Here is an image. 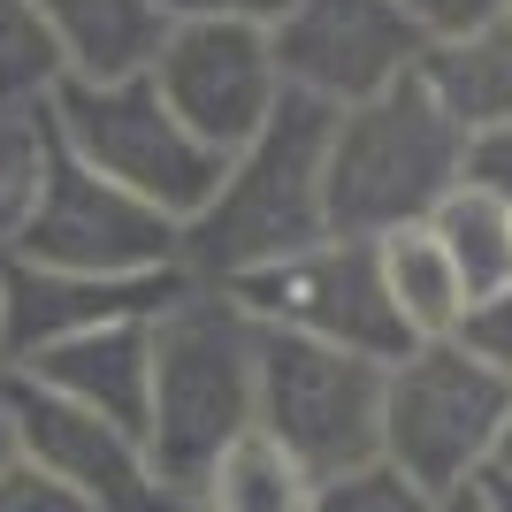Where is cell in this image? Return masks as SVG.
I'll return each mask as SVG.
<instances>
[{"mask_svg": "<svg viewBox=\"0 0 512 512\" xmlns=\"http://www.w3.org/2000/svg\"><path fill=\"white\" fill-rule=\"evenodd\" d=\"M497 467H512V428H505V459H497Z\"/></svg>", "mask_w": 512, "mask_h": 512, "instance_id": "30", "label": "cell"}, {"mask_svg": "<svg viewBox=\"0 0 512 512\" xmlns=\"http://www.w3.org/2000/svg\"><path fill=\"white\" fill-rule=\"evenodd\" d=\"M39 123L54 130V146H69L92 176L123 184L130 199H146L153 214H169L176 230L222 184V153H207L192 130L169 115V100L153 92V77H123V85H62L39 107Z\"/></svg>", "mask_w": 512, "mask_h": 512, "instance_id": "5", "label": "cell"}, {"mask_svg": "<svg viewBox=\"0 0 512 512\" xmlns=\"http://www.w3.org/2000/svg\"><path fill=\"white\" fill-rule=\"evenodd\" d=\"M0 413L16 428V459H31L54 482H69L92 512H199V497L161 482V467L146 459V436L69 406V398L39 390L16 367L0 375Z\"/></svg>", "mask_w": 512, "mask_h": 512, "instance_id": "9", "label": "cell"}, {"mask_svg": "<svg viewBox=\"0 0 512 512\" xmlns=\"http://www.w3.org/2000/svg\"><path fill=\"white\" fill-rule=\"evenodd\" d=\"M176 245H184V230L169 214H153L123 184L92 176L39 123V176H31L16 230L0 237V253L31 260V268H62V276H161V268H184Z\"/></svg>", "mask_w": 512, "mask_h": 512, "instance_id": "6", "label": "cell"}, {"mask_svg": "<svg viewBox=\"0 0 512 512\" xmlns=\"http://www.w3.org/2000/svg\"><path fill=\"white\" fill-rule=\"evenodd\" d=\"M268 46H276L283 92L321 107H360L413 77L421 23L406 16V0H291Z\"/></svg>", "mask_w": 512, "mask_h": 512, "instance_id": "10", "label": "cell"}, {"mask_svg": "<svg viewBox=\"0 0 512 512\" xmlns=\"http://www.w3.org/2000/svg\"><path fill=\"white\" fill-rule=\"evenodd\" d=\"M16 375H31L39 390L69 398V406L100 413V421L146 436V406H153V321H107L92 337L46 344L31 360H16Z\"/></svg>", "mask_w": 512, "mask_h": 512, "instance_id": "13", "label": "cell"}, {"mask_svg": "<svg viewBox=\"0 0 512 512\" xmlns=\"http://www.w3.org/2000/svg\"><path fill=\"white\" fill-rule=\"evenodd\" d=\"M199 512H314V482L253 428V436H237V444L222 451V467L207 474Z\"/></svg>", "mask_w": 512, "mask_h": 512, "instance_id": "18", "label": "cell"}, {"mask_svg": "<svg viewBox=\"0 0 512 512\" xmlns=\"http://www.w3.org/2000/svg\"><path fill=\"white\" fill-rule=\"evenodd\" d=\"M46 31L62 46V85H123V77H153L169 16L161 0H39Z\"/></svg>", "mask_w": 512, "mask_h": 512, "instance_id": "15", "label": "cell"}, {"mask_svg": "<svg viewBox=\"0 0 512 512\" xmlns=\"http://www.w3.org/2000/svg\"><path fill=\"white\" fill-rule=\"evenodd\" d=\"M31 176H39V115H0V237L16 230Z\"/></svg>", "mask_w": 512, "mask_h": 512, "instance_id": "21", "label": "cell"}, {"mask_svg": "<svg viewBox=\"0 0 512 512\" xmlns=\"http://www.w3.org/2000/svg\"><path fill=\"white\" fill-rule=\"evenodd\" d=\"M62 46L39 0H0V115H39L62 92Z\"/></svg>", "mask_w": 512, "mask_h": 512, "instance_id": "19", "label": "cell"}, {"mask_svg": "<svg viewBox=\"0 0 512 512\" xmlns=\"http://www.w3.org/2000/svg\"><path fill=\"white\" fill-rule=\"evenodd\" d=\"M260 329H283V337H314L337 344V352H360V360H398L406 352V321L383 291V260L367 237H321L291 260H268L253 276L222 283Z\"/></svg>", "mask_w": 512, "mask_h": 512, "instance_id": "8", "label": "cell"}, {"mask_svg": "<svg viewBox=\"0 0 512 512\" xmlns=\"http://www.w3.org/2000/svg\"><path fill=\"white\" fill-rule=\"evenodd\" d=\"M329 123H337V107L283 92L276 115L222 161L214 199L184 222V245H176L184 276L222 291V283L253 276L268 260H291L329 237V199H321Z\"/></svg>", "mask_w": 512, "mask_h": 512, "instance_id": "2", "label": "cell"}, {"mask_svg": "<svg viewBox=\"0 0 512 512\" xmlns=\"http://www.w3.org/2000/svg\"><path fill=\"white\" fill-rule=\"evenodd\" d=\"M184 268L161 276H62V268H31V260L0 253V337H8V367L46 352V344L92 337L107 321H153L169 299H184Z\"/></svg>", "mask_w": 512, "mask_h": 512, "instance_id": "12", "label": "cell"}, {"mask_svg": "<svg viewBox=\"0 0 512 512\" xmlns=\"http://www.w3.org/2000/svg\"><path fill=\"white\" fill-rule=\"evenodd\" d=\"M0 512H92V505L69 490V482H54L46 467L8 459V467H0Z\"/></svg>", "mask_w": 512, "mask_h": 512, "instance_id": "23", "label": "cell"}, {"mask_svg": "<svg viewBox=\"0 0 512 512\" xmlns=\"http://www.w3.org/2000/svg\"><path fill=\"white\" fill-rule=\"evenodd\" d=\"M428 237L444 245V260L467 283V306L490 299L497 283H512V207L482 184H459L444 207L428 214Z\"/></svg>", "mask_w": 512, "mask_h": 512, "instance_id": "17", "label": "cell"}, {"mask_svg": "<svg viewBox=\"0 0 512 512\" xmlns=\"http://www.w3.org/2000/svg\"><path fill=\"white\" fill-rule=\"evenodd\" d=\"M467 184H482V192H497L512 207V123L467 146Z\"/></svg>", "mask_w": 512, "mask_h": 512, "instance_id": "26", "label": "cell"}, {"mask_svg": "<svg viewBox=\"0 0 512 512\" xmlns=\"http://www.w3.org/2000/svg\"><path fill=\"white\" fill-rule=\"evenodd\" d=\"M444 512H482V497H474V490H459V497H444Z\"/></svg>", "mask_w": 512, "mask_h": 512, "instance_id": "29", "label": "cell"}, {"mask_svg": "<svg viewBox=\"0 0 512 512\" xmlns=\"http://www.w3.org/2000/svg\"><path fill=\"white\" fill-rule=\"evenodd\" d=\"M413 85L444 115L459 138H490L512 123V23L490 31H459V39H421L413 54Z\"/></svg>", "mask_w": 512, "mask_h": 512, "instance_id": "14", "label": "cell"}, {"mask_svg": "<svg viewBox=\"0 0 512 512\" xmlns=\"http://www.w3.org/2000/svg\"><path fill=\"white\" fill-rule=\"evenodd\" d=\"M512 383L474 360L459 337L406 344L383 367V467L421 482L428 497H459L505 459Z\"/></svg>", "mask_w": 512, "mask_h": 512, "instance_id": "4", "label": "cell"}, {"mask_svg": "<svg viewBox=\"0 0 512 512\" xmlns=\"http://www.w3.org/2000/svg\"><path fill=\"white\" fill-rule=\"evenodd\" d=\"M474 497H482V512H512V467H490L474 482Z\"/></svg>", "mask_w": 512, "mask_h": 512, "instance_id": "27", "label": "cell"}, {"mask_svg": "<svg viewBox=\"0 0 512 512\" xmlns=\"http://www.w3.org/2000/svg\"><path fill=\"white\" fill-rule=\"evenodd\" d=\"M0 375H8V337H0Z\"/></svg>", "mask_w": 512, "mask_h": 512, "instance_id": "31", "label": "cell"}, {"mask_svg": "<svg viewBox=\"0 0 512 512\" xmlns=\"http://www.w3.org/2000/svg\"><path fill=\"white\" fill-rule=\"evenodd\" d=\"M375 260H383V291H390V306H398V321H406L413 344L459 329V314H467V283H459V268L444 260V245L428 237V222H421V230L375 237Z\"/></svg>", "mask_w": 512, "mask_h": 512, "instance_id": "16", "label": "cell"}, {"mask_svg": "<svg viewBox=\"0 0 512 512\" xmlns=\"http://www.w3.org/2000/svg\"><path fill=\"white\" fill-rule=\"evenodd\" d=\"M260 436L306 474L337 482L383 459V360L260 329Z\"/></svg>", "mask_w": 512, "mask_h": 512, "instance_id": "7", "label": "cell"}, {"mask_svg": "<svg viewBox=\"0 0 512 512\" xmlns=\"http://www.w3.org/2000/svg\"><path fill=\"white\" fill-rule=\"evenodd\" d=\"M451 337L467 344L474 360H490L497 375L512 383V283H497L490 299H474L467 314H459V329H451Z\"/></svg>", "mask_w": 512, "mask_h": 512, "instance_id": "22", "label": "cell"}, {"mask_svg": "<svg viewBox=\"0 0 512 512\" xmlns=\"http://www.w3.org/2000/svg\"><path fill=\"white\" fill-rule=\"evenodd\" d=\"M406 16L421 23V39H459V31L512 23V0H406Z\"/></svg>", "mask_w": 512, "mask_h": 512, "instance_id": "24", "label": "cell"}, {"mask_svg": "<svg viewBox=\"0 0 512 512\" xmlns=\"http://www.w3.org/2000/svg\"><path fill=\"white\" fill-rule=\"evenodd\" d=\"M153 92L169 100V115L199 146L230 161L283 100L276 46H268V31H245V23H169Z\"/></svg>", "mask_w": 512, "mask_h": 512, "instance_id": "11", "label": "cell"}, {"mask_svg": "<svg viewBox=\"0 0 512 512\" xmlns=\"http://www.w3.org/2000/svg\"><path fill=\"white\" fill-rule=\"evenodd\" d=\"M314 512H444V497H428L398 467H352L337 482H314Z\"/></svg>", "mask_w": 512, "mask_h": 512, "instance_id": "20", "label": "cell"}, {"mask_svg": "<svg viewBox=\"0 0 512 512\" xmlns=\"http://www.w3.org/2000/svg\"><path fill=\"white\" fill-rule=\"evenodd\" d=\"M291 0H161L169 23H245V31H276Z\"/></svg>", "mask_w": 512, "mask_h": 512, "instance_id": "25", "label": "cell"}, {"mask_svg": "<svg viewBox=\"0 0 512 512\" xmlns=\"http://www.w3.org/2000/svg\"><path fill=\"white\" fill-rule=\"evenodd\" d=\"M260 421V321L214 291L184 283V299L153 314V406H146V459L184 497L207 490L222 451Z\"/></svg>", "mask_w": 512, "mask_h": 512, "instance_id": "1", "label": "cell"}, {"mask_svg": "<svg viewBox=\"0 0 512 512\" xmlns=\"http://www.w3.org/2000/svg\"><path fill=\"white\" fill-rule=\"evenodd\" d=\"M467 184V138L421 100V85H390L360 107H337L329 123V169H321V199H329V237H390L421 230Z\"/></svg>", "mask_w": 512, "mask_h": 512, "instance_id": "3", "label": "cell"}, {"mask_svg": "<svg viewBox=\"0 0 512 512\" xmlns=\"http://www.w3.org/2000/svg\"><path fill=\"white\" fill-rule=\"evenodd\" d=\"M16 459V428H8V413H0V467Z\"/></svg>", "mask_w": 512, "mask_h": 512, "instance_id": "28", "label": "cell"}]
</instances>
